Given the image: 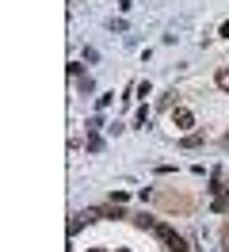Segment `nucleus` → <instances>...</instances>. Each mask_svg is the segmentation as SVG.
Masks as SVG:
<instances>
[{
	"label": "nucleus",
	"mask_w": 229,
	"mask_h": 252,
	"mask_svg": "<svg viewBox=\"0 0 229 252\" xmlns=\"http://www.w3.org/2000/svg\"><path fill=\"white\" fill-rule=\"evenodd\" d=\"M134 225H137V229H149L153 237H161L168 252H187V241H183V237L176 233V229H172L168 221H157V218H149V214H137Z\"/></svg>",
	"instance_id": "f257e3e1"
},
{
	"label": "nucleus",
	"mask_w": 229,
	"mask_h": 252,
	"mask_svg": "<svg viewBox=\"0 0 229 252\" xmlns=\"http://www.w3.org/2000/svg\"><path fill=\"white\" fill-rule=\"evenodd\" d=\"M172 126H176L180 134H187V130L195 126V115H191L187 107H176V111H172Z\"/></svg>",
	"instance_id": "f03ea898"
},
{
	"label": "nucleus",
	"mask_w": 229,
	"mask_h": 252,
	"mask_svg": "<svg viewBox=\"0 0 229 252\" xmlns=\"http://www.w3.org/2000/svg\"><path fill=\"white\" fill-rule=\"evenodd\" d=\"M202 142H206V134H187V138H183V149H198V145H202Z\"/></svg>",
	"instance_id": "7ed1b4c3"
},
{
	"label": "nucleus",
	"mask_w": 229,
	"mask_h": 252,
	"mask_svg": "<svg viewBox=\"0 0 229 252\" xmlns=\"http://www.w3.org/2000/svg\"><path fill=\"white\" fill-rule=\"evenodd\" d=\"M214 84H218L222 92H229V69H218V73H214Z\"/></svg>",
	"instance_id": "20e7f679"
},
{
	"label": "nucleus",
	"mask_w": 229,
	"mask_h": 252,
	"mask_svg": "<svg viewBox=\"0 0 229 252\" xmlns=\"http://www.w3.org/2000/svg\"><path fill=\"white\" fill-rule=\"evenodd\" d=\"M134 92H137V95H141V99H145V95H149V92H153V84H149V80H141V84H137Z\"/></svg>",
	"instance_id": "39448f33"
},
{
	"label": "nucleus",
	"mask_w": 229,
	"mask_h": 252,
	"mask_svg": "<svg viewBox=\"0 0 229 252\" xmlns=\"http://www.w3.org/2000/svg\"><path fill=\"white\" fill-rule=\"evenodd\" d=\"M145 123H149V107H141V111H137V119H134V126H145Z\"/></svg>",
	"instance_id": "423d86ee"
},
{
	"label": "nucleus",
	"mask_w": 229,
	"mask_h": 252,
	"mask_svg": "<svg viewBox=\"0 0 229 252\" xmlns=\"http://www.w3.org/2000/svg\"><path fill=\"white\" fill-rule=\"evenodd\" d=\"M218 34H222V38H229V19L222 23V31H218Z\"/></svg>",
	"instance_id": "0eeeda50"
},
{
	"label": "nucleus",
	"mask_w": 229,
	"mask_h": 252,
	"mask_svg": "<svg viewBox=\"0 0 229 252\" xmlns=\"http://www.w3.org/2000/svg\"><path fill=\"white\" fill-rule=\"evenodd\" d=\"M222 145H226V149H229V134H226V142H222Z\"/></svg>",
	"instance_id": "6e6552de"
},
{
	"label": "nucleus",
	"mask_w": 229,
	"mask_h": 252,
	"mask_svg": "<svg viewBox=\"0 0 229 252\" xmlns=\"http://www.w3.org/2000/svg\"><path fill=\"white\" fill-rule=\"evenodd\" d=\"M88 252H103V249H88Z\"/></svg>",
	"instance_id": "1a4fd4ad"
},
{
	"label": "nucleus",
	"mask_w": 229,
	"mask_h": 252,
	"mask_svg": "<svg viewBox=\"0 0 229 252\" xmlns=\"http://www.w3.org/2000/svg\"><path fill=\"white\" fill-rule=\"evenodd\" d=\"M115 252H130V249H115Z\"/></svg>",
	"instance_id": "9d476101"
}]
</instances>
